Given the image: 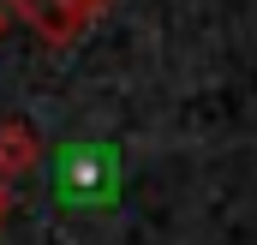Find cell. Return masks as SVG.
<instances>
[{
	"instance_id": "6da1fadb",
	"label": "cell",
	"mask_w": 257,
	"mask_h": 245,
	"mask_svg": "<svg viewBox=\"0 0 257 245\" xmlns=\"http://www.w3.org/2000/svg\"><path fill=\"white\" fill-rule=\"evenodd\" d=\"M12 6L24 12V24H30L48 48H66V42H78V36L102 18L108 0H12Z\"/></svg>"
},
{
	"instance_id": "7a4b0ae2",
	"label": "cell",
	"mask_w": 257,
	"mask_h": 245,
	"mask_svg": "<svg viewBox=\"0 0 257 245\" xmlns=\"http://www.w3.org/2000/svg\"><path fill=\"white\" fill-rule=\"evenodd\" d=\"M60 168H66L60 174L66 197H78V203H102V197L114 191V156H108V150H72Z\"/></svg>"
},
{
	"instance_id": "3957f363",
	"label": "cell",
	"mask_w": 257,
	"mask_h": 245,
	"mask_svg": "<svg viewBox=\"0 0 257 245\" xmlns=\"http://www.w3.org/2000/svg\"><path fill=\"white\" fill-rule=\"evenodd\" d=\"M30 162H36L30 126H24V120H6V126H0V180H6V174H24Z\"/></svg>"
},
{
	"instance_id": "277c9868",
	"label": "cell",
	"mask_w": 257,
	"mask_h": 245,
	"mask_svg": "<svg viewBox=\"0 0 257 245\" xmlns=\"http://www.w3.org/2000/svg\"><path fill=\"white\" fill-rule=\"evenodd\" d=\"M0 215H6V185H0Z\"/></svg>"
},
{
	"instance_id": "5b68a950",
	"label": "cell",
	"mask_w": 257,
	"mask_h": 245,
	"mask_svg": "<svg viewBox=\"0 0 257 245\" xmlns=\"http://www.w3.org/2000/svg\"><path fill=\"white\" fill-rule=\"evenodd\" d=\"M0 24H6V6H0Z\"/></svg>"
}]
</instances>
